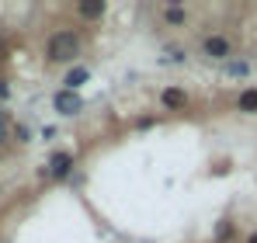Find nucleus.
I'll return each mask as SVG.
<instances>
[{
    "label": "nucleus",
    "mask_w": 257,
    "mask_h": 243,
    "mask_svg": "<svg viewBox=\"0 0 257 243\" xmlns=\"http://www.w3.org/2000/svg\"><path fill=\"white\" fill-rule=\"evenodd\" d=\"M45 56H49V63H73L80 56V39L73 32H56V35H49Z\"/></svg>",
    "instance_id": "nucleus-1"
},
{
    "label": "nucleus",
    "mask_w": 257,
    "mask_h": 243,
    "mask_svg": "<svg viewBox=\"0 0 257 243\" xmlns=\"http://www.w3.org/2000/svg\"><path fill=\"white\" fill-rule=\"evenodd\" d=\"M202 52L209 59H229L233 56V42L226 39V35H205L202 39Z\"/></svg>",
    "instance_id": "nucleus-2"
},
{
    "label": "nucleus",
    "mask_w": 257,
    "mask_h": 243,
    "mask_svg": "<svg viewBox=\"0 0 257 243\" xmlns=\"http://www.w3.org/2000/svg\"><path fill=\"white\" fill-rule=\"evenodd\" d=\"M52 104H56V111L59 115H77L80 108H84V101H80V94L77 90H56V97H52Z\"/></svg>",
    "instance_id": "nucleus-3"
},
{
    "label": "nucleus",
    "mask_w": 257,
    "mask_h": 243,
    "mask_svg": "<svg viewBox=\"0 0 257 243\" xmlns=\"http://www.w3.org/2000/svg\"><path fill=\"white\" fill-rule=\"evenodd\" d=\"M70 170H73V153H56V157L49 160V174H52L56 181L70 177Z\"/></svg>",
    "instance_id": "nucleus-4"
},
{
    "label": "nucleus",
    "mask_w": 257,
    "mask_h": 243,
    "mask_svg": "<svg viewBox=\"0 0 257 243\" xmlns=\"http://www.w3.org/2000/svg\"><path fill=\"white\" fill-rule=\"evenodd\" d=\"M160 101H164V108H184V104H188V94H184L181 87H167V90L160 94Z\"/></svg>",
    "instance_id": "nucleus-5"
},
{
    "label": "nucleus",
    "mask_w": 257,
    "mask_h": 243,
    "mask_svg": "<svg viewBox=\"0 0 257 243\" xmlns=\"http://www.w3.org/2000/svg\"><path fill=\"white\" fill-rule=\"evenodd\" d=\"M236 108H240L243 115H257V90L254 87H247V90L236 97Z\"/></svg>",
    "instance_id": "nucleus-6"
},
{
    "label": "nucleus",
    "mask_w": 257,
    "mask_h": 243,
    "mask_svg": "<svg viewBox=\"0 0 257 243\" xmlns=\"http://www.w3.org/2000/svg\"><path fill=\"white\" fill-rule=\"evenodd\" d=\"M87 77H90V70H87V66H77V70H70V73H66V90H77V87H80V83H87Z\"/></svg>",
    "instance_id": "nucleus-7"
},
{
    "label": "nucleus",
    "mask_w": 257,
    "mask_h": 243,
    "mask_svg": "<svg viewBox=\"0 0 257 243\" xmlns=\"http://www.w3.org/2000/svg\"><path fill=\"white\" fill-rule=\"evenodd\" d=\"M77 14H80V18H87V21H97V18H101V14H104V4H97V0H90V4H80V7H77Z\"/></svg>",
    "instance_id": "nucleus-8"
},
{
    "label": "nucleus",
    "mask_w": 257,
    "mask_h": 243,
    "mask_svg": "<svg viewBox=\"0 0 257 243\" xmlns=\"http://www.w3.org/2000/svg\"><path fill=\"white\" fill-rule=\"evenodd\" d=\"M164 21L174 25V28H177V25H184V7H177V4H174V7H164Z\"/></svg>",
    "instance_id": "nucleus-9"
},
{
    "label": "nucleus",
    "mask_w": 257,
    "mask_h": 243,
    "mask_svg": "<svg viewBox=\"0 0 257 243\" xmlns=\"http://www.w3.org/2000/svg\"><path fill=\"white\" fill-rule=\"evenodd\" d=\"M226 73H229V77H247L250 66H247V63H226Z\"/></svg>",
    "instance_id": "nucleus-10"
},
{
    "label": "nucleus",
    "mask_w": 257,
    "mask_h": 243,
    "mask_svg": "<svg viewBox=\"0 0 257 243\" xmlns=\"http://www.w3.org/2000/svg\"><path fill=\"white\" fill-rule=\"evenodd\" d=\"M215 236H219V240H229V236H233V222H222V226L215 229Z\"/></svg>",
    "instance_id": "nucleus-11"
},
{
    "label": "nucleus",
    "mask_w": 257,
    "mask_h": 243,
    "mask_svg": "<svg viewBox=\"0 0 257 243\" xmlns=\"http://www.w3.org/2000/svg\"><path fill=\"white\" fill-rule=\"evenodd\" d=\"M7 132H11V129H7V118H4V115H0V143H4V139H7Z\"/></svg>",
    "instance_id": "nucleus-12"
},
{
    "label": "nucleus",
    "mask_w": 257,
    "mask_h": 243,
    "mask_svg": "<svg viewBox=\"0 0 257 243\" xmlns=\"http://www.w3.org/2000/svg\"><path fill=\"white\" fill-rule=\"evenodd\" d=\"M7 94H11V87H7V83L0 80V97H7Z\"/></svg>",
    "instance_id": "nucleus-13"
},
{
    "label": "nucleus",
    "mask_w": 257,
    "mask_h": 243,
    "mask_svg": "<svg viewBox=\"0 0 257 243\" xmlns=\"http://www.w3.org/2000/svg\"><path fill=\"white\" fill-rule=\"evenodd\" d=\"M4 59H7V45L0 42V63H4Z\"/></svg>",
    "instance_id": "nucleus-14"
},
{
    "label": "nucleus",
    "mask_w": 257,
    "mask_h": 243,
    "mask_svg": "<svg viewBox=\"0 0 257 243\" xmlns=\"http://www.w3.org/2000/svg\"><path fill=\"white\" fill-rule=\"evenodd\" d=\"M247 243H257V233H250V236H247Z\"/></svg>",
    "instance_id": "nucleus-15"
}]
</instances>
